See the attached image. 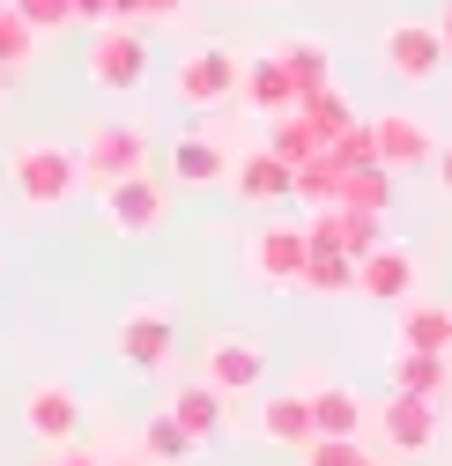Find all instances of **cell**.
<instances>
[{
  "label": "cell",
  "instance_id": "cell-39",
  "mask_svg": "<svg viewBox=\"0 0 452 466\" xmlns=\"http://www.w3.org/2000/svg\"><path fill=\"white\" fill-rule=\"evenodd\" d=\"M364 466H385V459H364Z\"/></svg>",
  "mask_w": 452,
  "mask_h": 466
},
{
  "label": "cell",
  "instance_id": "cell-15",
  "mask_svg": "<svg viewBox=\"0 0 452 466\" xmlns=\"http://www.w3.org/2000/svg\"><path fill=\"white\" fill-rule=\"evenodd\" d=\"M238 104L260 111V119H274V111H297V75L282 67V52H252V60H245Z\"/></svg>",
  "mask_w": 452,
  "mask_h": 466
},
{
  "label": "cell",
  "instance_id": "cell-25",
  "mask_svg": "<svg viewBox=\"0 0 452 466\" xmlns=\"http://www.w3.org/2000/svg\"><path fill=\"white\" fill-rule=\"evenodd\" d=\"M401 348H430V356H452V326H445V304H401Z\"/></svg>",
  "mask_w": 452,
  "mask_h": 466
},
{
  "label": "cell",
  "instance_id": "cell-37",
  "mask_svg": "<svg viewBox=\"0 0 452 466\" xmlns=\"http://www.w3.org/2000/svg\"><path fill=\"white\" fill-rule=\"evenodd\" d=\"M437 37H445V52H452V8H445V15H437Z\"/></svg>",
  "mask_w": 452,
  "mask_h": 466
},
{
  "label": "cell",
  "instance_id": "cell-41",
  "mask_svg": "<svg viewBox=\"0 0 452 466\" xmlns=\"http://www.w3.org/2000/svg\"><path fill=\"white\" fill-rule=\"evenodd\" d=\"M0 8H8V0H0Z\"/></svg>",
  "mask_w": 452,
  "mask_h": 466
},
{
  "label": "cell",
  "instance_id": "cell-11",
  "mask_svg": "<svg viewBox=\"0 0 452 466\" xmlns=\"http://www.w3.org/2000/svg\"><path fill=\"white\" fill-rule=\"evenodd\" d=\"M304 259H312V238H304V222H267L260 238H252V274H260L267 289H297Z\"/></svg>",
  "mask_w": 452,
  "mask_h": 466
},
{
  "label": "cell",
  "instance_id": "cell-5",
  "mask_svg": "<svg viewBox=\"0 0 452 466\" xmlns=\"http://www.w3.org/2000/svg\"><path fill=\"white\" fill-rule=\"evenodd\" d=\"M238 82H245V52H231V45H193L186 60H179V96H186L193 111L231 104Z\"/></svg>",
  "mask_w": 452,
  "mask_h": 466
},
{
  "label": "cell",
  "instance_id": "cell-19",
  "mask_svg": "<svg viewBox=\"0 0 452 466\" xmlns=\"http://www.w3.org/2000/svg\"><path fill=\"white\" fill-rule=\"evenodd\" d=\"M267 148L290 163V170H304L312 156H326V134L304 119V111H274V119H267Z\"/></svg>",
  "mask_w": 452,
  "mask_h": 466
},
{
  "label": "cell",
  "instance_id": "cell-16",
  "mask_svg": "<svg viewBox=\"0 0 452 466\" xmlns=\"http://www.w3.org/2000/svg\"><path fill=\"white\" fill-rule=\"evenodd\" d=\"M304 400H312V430H319V437H364V430H371L364 392L334 385V378H312V385H304Z\"/></svg>",
  "mask_w": 452,
  "mask_h": 466
},
{
  "label": "cell",
  "instance_id": "cell-29",
  "mask_svg": "<svg viewBox=\"0 0 452 466\" xmlns=\"http://www.w3.org/2000/svg\"><path fill=\"white\" fill-rule=\"evenodd\" d=\"M30 52H37V30H30L15 8H0V67L23 75V67H30Z\"/></svg>",
  "mask_w": 452,
  "mask_h": 466
},
{
  "label": "cell",
  "instance_id": "cell-9",
  "mask_svg": "<svg viewBox=\"0 0 452 466\" xmlns=\"http://www.w3.org/2000/svg\"><path fill=\"white\" fill-rule=\"evenodd\" d=\"M378 437H385V451L393 459H423L430 444H437V400H416V392H393L385 407H378Z\"/></svg>",
  "mask_w": 452,
  "mask_h": 466
},
{
  "label": "cell",
  "instance_id": "cell-18",
  "mask_svg": "<svg viewBox=\"0 0 452 466\" xmlns=\"http://www.w3.org/2000/svg\"><path fill=\"white\" fill-rule=\"evenodd\" d=\"M171 415L208 444V437H222V430H231V392H215L208 378H193V385H179L171 392Z\"/></svg>",
  "mask_w": 452,
  "mask_h": 466
},
{
  "label": "cell",
  "instance_id": "cell-40",
  "mask_svg": "<svg viewBox=\"0 0 452 466\" xmlns=\"http://www.w3.org/2000/svg\"><path fill=\"white\" fill-rule=\"evenodd\" d=\"M445 326H452V304H445Z\"/></svg>",
  "mask_w": 452,
  "mask_h": 466
},
{
  "label": "cell",
  "instance_id": "cell-12",
  "mask_svg": "<svg viewBox=\"0 0 452 466\" xmlns=\"http://www.w3.org/2000/svg\"><path fill=\"white\" fill-rule=\"evenodd\" d=\"M371 141H378V163L401 178V170H423L437 163V134L416 119V111H385V119H371Z\"/></svg>",
  "mask_w": 452,
  "mask_h": 466
},
{
  "label": "cell",
  "instance_id": "cell-22",
  "mask_svg": "<svg viewBox=\"0 0 452 466\" xmlns=\"http://www.w3.org/2000/svg\"><path fill=\"white\" fill-rule=\"evenodd\" d=\"M222 163H231V141H222V134H186V141L171 148L179 186H208V178H222Z\"/></svg>",
  "mask_w": 452,
  "mask_h": 466
},
{
  "label": "cell",
  "instance_id": "cell-10",
  "mask_svg": "<svg viewBox=\"0 0 452 466\" xmlns=\"http://www.w3.org/2000/svg\"><path fill=\"white\" fill-rule=\"evenodd\" d=\"M200 378L215 385V392H252L260 378H267V348L252 340V333H215L208 340V356H200Z\"/></svg>",
  "mask_w": 452,
  "mask_h": 466
},
{
  "label": "cell",
  "instance_id": "cell-33",
  "mask_svg": "<svg viewBox=\"0 0 452 466\" xmlns=\"http://www.w3.org/2000/svg\"><path fill=\"white\" fill-rule=\"evenodd\" d=\"M75 23H89V30H104V23H111V0H75Z\"/></svg>",
  "mask_w": 452,
  "mask_h": 466
},
{
  "label": "cell",
  "instance_id": "cell-28",
  "mask_svg": "<svg viewBox=\"0 0 452 466\" xmlns=\"http://www.w3.org/2000/svg\"><path fill=\"white\" fill-rule=\"evenodd\" d=\"M297 200H304V208H342V163H334V156H312V163L297 170Z\"/></svg>",
  "mask_w": 452,
  "mask_h": 466
},
{
  "label": "cell",
  "instance_id": "cell-1",
  "mask_svg": "<svg viewBox=\"0 0 452 466\" xmlns=\"http://www.w3.org/2000/svg\"><path fill=\"white\" fill-rule=\"evenodd\" d=\"M8 178H15L23 208H60L67 193H82V156L67 141H23L8 156Z\"/></svg>",
  "mask_w": 452,
  "mask_h": 466
},
{
  "label": "cell",
  "instance_id": "cell-26",
  "mask_svg": "<svg viewBox=\"0 0 452 466\" xmlns=\"http://www.w3.org/2000/svg\"><path fill=\"white\" fill-rule=\"evenodd\" d=\"M274 52H282V67L297 75V96L319 89V82H334V60H326V45H319V37H282Z\"/></svg>",
  "mask_w": 452,
  "mask_h": 466
},
{
  "label": "cell",
  "instance_id": "cell-17",
  "mask_svg": "<svg viewBox=\"0 0 452 466\" xmlns=\"http://www.w3.org/2000/svg\"><path fill=\"white\" fill-rule=\"evenodd\" d=\"M252 437H267V444H290V451H304L319 430H312V400L304 392H282V400H267L260 415H252Z\"/></svg>",
  "mask_w": 452,
  "mask_h": 466
},
{
  "label": "cell",
  "instance_id": "cell-32",
  "mask_svg": "<svg viewBox=\"0 0 452 466\" xmlns=\"http://www.w3.org/2000/svg\"><path fill=\"white\" fill-rule=\"evenodd\" d=\"M8 8H15L30 30H67V23H75V0H8Z\"/></svg>",
  "mask_w": 452,
  "mask_h": 466
},
{
  "label": "cell",
  "instance_id": "cell-8",
  "mask_svg": "<svg viewBox=\"0 0 452 466\" xmlns=\"http://www.w3.org/2000/svg\"><path fill=\"white\" fill-rule=\"evenodd\" d=\"M23 430H30L45 451H67V444L82 437V400H75V385H60V378L30 385V392H23Z\"/></svg>",
  "mask_w": 452,
  "mask_h": 466
},
{
  "label": "cell",
  "instance_id": "cell-21",
  "mask_svg": "<svg viewBox=\"0 0 452 466\" xmlns=\"http://www.w3.org/2000/svg\"><path fill=\"white\" fill-rule=\"evenodd\" d=\"M193 451H200V437H193V430H186V422L171 415V407L141 422V459H149V466H186Z\"/></svg>",
  "mask_w": 452,
  "mask_h": 466
},
{
  "label": "cell",
  "instance_id": "cell-31",
  "mask_svg": "<svg viewBox=\"0 0 452 466\" xmlns=\"http://www.w3.org/2000/svg\"><path fill=\"white\" fill-rule=\"evenodd\" d=\"M364 437H312L304 444V466H364Z\"/></svg>",
  "mask_w": 452,
  "mask_h": 466
},
{
  "label": "cell",
  "instance_id": "cell-24",
  "mask_svg": "<svg viewBox=\"0 0 452 466\" xmlns=\"http://www.w3.org/2000/svg\"><path fill=\"white\" fill-rule=\"evenodd\" d=\"M297 289H312V297H356V252H312Z\"/></svg>",
  "mask_w": 452,
  "mask_h": 466
},
{
  "label": "cell",
  "instance_id": "cell-27",
  "mask_svg": "<svg viewBox=\"0 0 452 466\" xmlns=\"http://www.w3.org/2000/svg\"><path fill=\"white\" fill-rule=\"evenodd\" d=\"M393 200V170L385 163H364V170H342V208H364V215H385Z\"/></svg>",
  "mask_w": 452,
  "mask_h": 466
},
{
  "label": "cell",
  "instance_id": "cell-30",
  "mask_svg": "<svg viewBox=\"0 0 452 466\" xmlns=\"http://www.w3.org/2000/svg\"><path fill=\"white\" fill-rule=\"evenodd\" d=\"M378 245H385V222H378V215H364V208H342V252H356V259H364V252H378Z\"/></svg>",
  "mask_w": 452,
  "mask_h": 466
},
{
  "label": "cell",
  "instance_id": "cell-14",
  "mask_svg": "<svg viewBox=\"0 0 452 466\" xmlns=\"http://www.w3.org/2000/svg\"><path fill=\"white\" fill-rule=\"evenodd\" d=\"M231 193L245 208H282V200H297V170L282 163L274 148H252V156L231 163Z\"/></svg>",
  "mask_w": 452,
  "mask_h": 466
},
{
  "label": "cell",
  "instance_id": "cell-13",
  "mask_svg": "<svg viewBox=\"0 0 452 466\" xmlns=\"http://www.w3.org/2000/svg\"><path fill=\"white\" fill-rule=\"evenodd\" d=\"M416 252L408 245H378V252H364L356 259V297H371V304H408L416 297Z\"/></svg>",
  "mask_w": 452,
  "mask_h": 466
},
{
  "label": "cell",
  "instance_id": "cell-35",
  "mask_svg": "<svg viewBox=\"0 0 452 466\" xmlns=\"http://www.w3.org/2000/svg\"><path fill=\"white\" fill-rule=\"evenodd\" d=\"M149 15L156 23H186V0H149Z\"/></svg>",
  "mask_w": 452,
  "mask_h": 466
},
{
  "label": "cell",
  "instance_id": "cell-2",
  "mask_svg": "<svg viewBox=\"0 0 452 466\" xmlns=\"http://www.w3.org/2000/svg\"><path fill=\"white\" fill-rule=\"evenodd\" d=\"M89 82L97 89H111V96H134L141 82H149V37L134 30V23H104L97 37H89Z\"/></svg>",
  "mask_w": 452,
  "mask_h": 466
},
{
  "label": "cell",
  "instance_id": "cell-36",
  "mask_svg": "<svg viewBox=\"0 0 452 466\" xmlns=\"http://www.w3.org/2000/svg\"><path fill=\"white\" fill-rule=\"evenodd\" d=\"M430 170H437V178H445V193H452V141H437V163H430Z\"/></svg>",
  "mask_w": 452,
  "mask_h": 466
},
{
  "label": "cell",
  "instance_id": "cell-7",
  "mask_svg": "<svg viewBox=\"0 0 452 466\" xmlns=\"http://www.w3.org/2000/svg\"><path fill=\"white\" fill-rule=\"evenodd\" d=\"M75 156H82V178L104 193V186L134 178V170H149V134L141 127H89V141Z\"/></svg>",
  "mask_w": 452,
  "mask_h": 466
},
{
  "label": "cell",
  "instance_id": "cell-3",
  "mask_svg": "<svg viewBox=\"0 0 452 466\" xmlns=\"http://www.w3.org/2000/svg\"><path fill=\"white\" fill-rule=\"evenodd\" d=\"M111 348H119V363H127L134 378H163L171 356H179V326H171L163 304H134V311L119 319V333H111Z\"/></svg>",
  "mask_w": 452,
  "mask_h": 466
},
{
  "label": "cell",
  "instance_id": "cell-4",
  "mask_svg": "<svg viewBox=\"0 0 452 466\" xmlns=\"http://www.w3.org/2000/svg\"><path fill=\"white\" fill-rule=\"evenodd\" d=\"M378 67H385L393 82H408V89H430L437 67H445V37H437V23H393V30L378 37Z\"/></svg>",
  "mask_w": 452,
  "mask_h": 466
},
{
  "label": "cell",
  "instance_id": "cell-23",
  "mask_svg": "<svg viewBox=\"0 0 452 466\" xmlns=\"http://www.w3.org/2000/svg\"><path fill=\"white\" fill-rule=\"evenodd\" d=\"M297 111H304V119H312L326 141L356 127V104H349V89H342V82H319V89H304V96H297Z\"/></svg>",
  "mask_w": 452,
  "mask_h": 466
},
{
  "label": "cell",
  "instance_id": "cell-38",
  "mask_svg": "<svg viewBox=\"0 0 452 466\" xmlns=\"http://www.w3.org/2000/svg\"><path fill=\"white\" fill-rule=\"evenodd\" d=\"M119 466H149V459H119Z\"/></svg>",
  "mask_w": 452,
  "mask_h": 466
},
{
  "label": "cell",
  "instance_id": "cell-20",
  "mask_svg": "<svg viewBox=\"0 0 452 466\" xmlns=\"http://www.w3.org/2000/svg\"><path fill=\"white\" fill-rule=\"evenodd\" d=\"M445 378H452V356H430V348H393V392L437 400Z\"/></svg>",
  "mask_w": 452,
  "mask_h": 466
},
{
  "label": "cell",
  "instance_id": "cell-34",
  "mask_svg": "<svg viewBox=\"0 0 452 466\" xmlns=\"http://www.w3.org/2000/svg\"><path fill=\"white\" fill-rule=\"evenodd\" d=\"M149 15V0H111V23H141Z\"/></svg>",
  "mask_w": 452,
  "mask_h": 466
},
{
  "label": "cell",
  "instance_id": "cell-6",
  "mask_svg": "<svg viewBox=\"0 0 452 466\" xmlns=\"http://www.w3.org/2000/svg\"><path fill=\"white\" fill-rule=\"evenodd\" d=\"M97 208H104V222L119 229V238H149V229L171 222V193H163L149 170H134V178H119V186H104Z\"/></svg>",
  "mask_w": 452,
  "mask_h": 466
}]
</instances>
